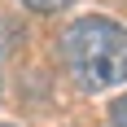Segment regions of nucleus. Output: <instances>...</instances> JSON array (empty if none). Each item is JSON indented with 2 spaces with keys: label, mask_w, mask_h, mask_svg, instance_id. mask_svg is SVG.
Wrapping results in <instances>:
<instances>
[{
  "label": "nucleus",
  "mask_w": 127,
  "mask_h": 127,
  "mask_svg": "<svg viewBox=\"0 0 127 127\" xmlns=\"http://www.w3.org/2000/svg\"><path fill=\"white\" fill-rule=\"evenodd\" d=\"M31 13H62V9H70L75 0H22Z\"/></svg>",
  "instance_id": "2"
},
{
  "label": "nucleus",
  "mask_w": 127,
  "mask_h": 127,
  "mask_svg": "<svg viewBox=\"0 0 127 127\" xmlns=\"http://www.w3.org/2000/svg\"><path fill=\"white\" fill-rule=\"evenodd\" d=\"M62 62L70 79L88 92L118 88L127 79V26H118L114 18H101V13L75 18L62 35Z\"/></svg>",
  "instance_id": "1"
},
{
  "label": "nucleus",
  "mask_w": 127,
  "mask_h": 127,
  "mask_svg": "<svg viewBox=\"0 0 127 127\" xmlns=\"http://www.w3.org/2000/svg\"><path fill=\"white\" fill-rule=\"evenodd\" d=\"M110 127H127V96H118L114 114H110Z\"/></svg>",
  "instance_id": "3"
},
{
  "label": "nucleus",
  "mask_w": 127,
  "mask_h": 127,
  "mask_svg": "<svg viewBox=\"0 0 127 127\" xmlns=\"http://www.w3.org/2000/svg\"><path fill=\"white\" fill-rule=\"evenodd\" d=\"M0 127H13V123H0Z\"/></svg>",
  "instance_id": "4"
}]
</instances>
